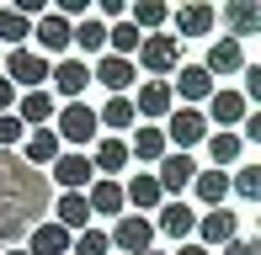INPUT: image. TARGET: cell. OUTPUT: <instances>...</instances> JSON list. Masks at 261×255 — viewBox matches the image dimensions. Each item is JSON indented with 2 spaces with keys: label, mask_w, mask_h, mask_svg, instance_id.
<instances>
[{
  "label": "cell",
  "mask_w": 261,
  "mask_h": 255,
  "mask_svg": "<svg viewBox=\"0 0 261 255\" xmlns=\"http://www.w3.org/2000/svg\"><path fill=\"white\" fill-rule=\"evenodd\" d=\"M203 69H208L213 80H219V75H240V69H245V48H240L234 38L208 43V59H203Z\"/></svg>",
  "instance_id": "cell-13"
},
{
  "label": "cell",
  "mask_w": 261,
  "mask_h": 255,
  "mask_svg": "<svg viewBox=\"0 0 261 255\" xmlns=\"http://www.w3.org/2000/svg\"><path fill=\"white\" fill-rule=\"evenodd\" d=\"M128 165V138H96L91 170H101V181H117V170Z\"/></svg>",
  "instance_id": "cell-19"
},
{
  "label": "cell",
  "mask_w": 261,
  "mask_h": 255,
  "mask_svg": "<svg viewBox=\"0 0 261 255\" xmlns=\"http://www.w3.org/2000/svg\"><path fill=\"white\" fill-rule=\"evenodd\" d=\"M86 207H91V218H123V181H91V192H86Z\"/></svg>",
  "instance_id": "cell-16"
},
{
  "label": "cell",
  "mask_w": 261,
  "mask_h": 255,
  "mask_svg": "<svg viewBox=\"0 0 261 255\" xmlns=\"http://www.w3.org/2000/svg\"><path fill=\"white\" fill-rule=\"evenodd\" d=\"M54 138L59 144H91V138H96V107L64 101V107L54 112Z\"/></svg>",
  "instance_id": "cell-1"
},
{
  "label": "cell",
  "mask_w": 261,
  "mask_h": 255,
  "mask_svg": "<svg viewBox=\"0 0 261 255\" xmlns=\"http://www.w3.org/2000/svg\"><path fill=\"white\" fill-rule=\"evenodd\" d=\"M208 154H213V165H234V160H240V133H213Z\"/></svg>",
  "instance_id": "cell-32"
},
{
  "label": "cell",
  "mask_w": 261,
  "mask_h": 255,
  "mask_svg": "<svg viewBox=\"0 0 261 255\" xmlns=\"http://www.w3.org/2000/svg\"><path fill=\"white\" fill-rule=\"evenodd\" d=\"M234 229H240V224H234V213L213 207V213L197 218V229H192V234H203V250H208V245H229V239H234Z\"/></svg>",
  "instance_id": "cell-23"
},
{
  "label": "cell",
  "mask_w": 261,
  "mask_h": 255,
  "mask_svg": "<svg viewBox=\"0 0 261 255\" xmlns=\"http://www.w3.org/2000/svg\"><path fill=\"white\" fill-rule=\"evenodd\" d=\"M112 245H107V234L101 229H80L75 239H69V255H107Z\"/></svg>",
  "instance_id": "cell-33"
},
{
  "label": "cell",
  "mask_w": 261,
  "mask_h": 255,
  "mask_svg": "<svg viewBox=\"0 0 261 255\" xmlns=\"http://www.w3.org/2000/svg\"><path fill=\"white\" fill-rule=\"evenodd\" d=\"M213 90H219V85H213V75L203 64H176V90H171V96H181V101L197 107V101H208Z\"/></svg>",
  "instance_id": "cell-8"
},
{
  "label": "cell",
  "mask_w": 261,
  "mask_h": 255,
  "mask_svg": "<svg viewBox=\"0 0 261 255\" xmlns=\"http://www.w3.org/2000/svg\"><path fill=\"white\" fill-rule=\"evenodd\" d=\"M107 245H117V250H128V255H144L149 245H155V224L139 218V213H123L112 224V234H107Z\"/></svg>",
  "instance_id": "cell-4"
},
{
  "label": "cell",
  "mask_w": 261,
  "mask_h": 255,
  "mask_svg": "<svg viewBox=\"0 0 261 255\" xmlns=\"http://www.w3.org/2000/svg\"><path fill=\"white\" fill-rule=\"evenodd\" d=\"M69 27H75V21L54 16V11H43V21L32 27V38H38V43H43L48 53H64V48H69ZM48 53H43V59H48Z\"/></svg>",
  "instance_id": "cell-24"
},
{
  "label": "cell",
  "mask_w": 261,
  "mask_h": 255,
  "mask_svg": "<svg viewBox=\"0 0 261 255\" xmlns=\"http://www.w3.org/2000/svg\"><path fill=\"white\" fill-rule=\"evenodd\" d=\"M139 27L134 21H112V27H107V53H112V59H134L139 53Z\"/></svg>",
  "instance_id": "cell-27"
},
{
  "label": "cell",
  "mask_w": 261,
  "mask_h": 255,
  "mask_svg": "<svg viewBox=\"0 0 261 255\" xmlns=\"http://www.w3.org/2000/svg\"><path fill=\"white\" fill-rule=\"evenodd\" d=\"M165 16H171L165 0H139L134 6V27H165Z\"/></svg>",
  "instance_id": "cell-34"
},
{
  "label": "cell",
  "mask_w": 261,
  "mask_h": 255,
  "mask_svg": "<svg viewBox=\"0 0 261 255\" xmlns=\"http://www.w3.org/2000/svg\"><path fill=\"white\" fill-rule=\"evenodd\" d=\"M160 133L176 138L181 149H192V144H203V138H208V117H203L197 107H181V112H171V122H165Z\"/></svg>",
  "instance_id": "cell-7"
},
{
  "label": "cell",
  "mask_w": 261,
  "mask_h": 255,
  "mask_svg": "<svg viewBox=\"0 0 261 255\" xmlns=\"http://www.w3.org/2000/svg\"><path fill=\"white\" fill-rule=\"evenodd\" d=\"M128 160H149V165H160V160H165V133H160V128H139L134 144H128Z\"/></svg>",
  "instance_id": "cell-28"
},
{
  "label": "cell",
  "mask_w": 261,
  "mask_h": 255,
  "mask_svg": "<svg viewBox=\"0 0 261 255\" xmlns=\"http://www.w3.org/2000/svg\"><path fill=\"white\" fill-rule=\"evenodd\" d=\"M229 186L240 192L245 202H261V165H240V176H234Z\"/></svg>",
  "instance_id": "cell-35"
},
{
  "label": "cell",
  "mask_w": 261,
  "mask_h": 255,
  "mask_svg": "<svg viewBox=\"0 0 261 255\" xmlns=\"http://www.w3.org/2000/svg\"><path fill=\"white\" fill-rule=\"evenodd\" d=\"M0 255H27V250H0Z\"/></svg>",
  "instance_id": "cell-41"
},
{
  "label": "cell",
  "mask_w": 261,
  "mask_h": 255,
  "mask_svg": "<svg viewBox=\"0 0 261 255\" xmlns=\"http://www.w3.org/2000/svg\"><path fill=\"white\" fill-rule=\"evenodd\" d=\"M69 229H59L54 218L48 224H32V234H27V255H69Z\"/></svg>",
  "instance_id": "cell-14"
},
{
  "label": "cell",
  "mask_w": 261,
  "mask_h": 255,
  "mask_svg": "<svg viewBox=\"0 0 261 255\" xmlns=\"http://www.w3.org/2000/svg\"><path fill=\"white\" fill-rule=\"evenodd\" d=\"M192 186H197V197H203L208 207H224V197H229V176H224V170H197Z\"/></svg>",
  "instance_id": "cell-29"
},
{
  "label": "cell",
  "mask_w": 261,
  "mask_h": 255,
  "mask_svg": "<svg viewBox=\"0 0 261 255\" xmlns=\"http://www.w3.org/2000/svg\"><path fill=\"white\" fill-rule=\"evenodd\" d=\"M123 202H134L139 213H155V207L165 202V197H160V186H155V176H149V170H139V176L123 186Z\"/></svg>",
  "instance_id": "cell-25"
},
{
  "label": "cell",
  "mask_w": 261,
  "mask_h": 255,
  "mask_svg": "<svg viewBox=\"0 0 261 255\" xmlns=\"http://www.w3.org/2000/svg\"><path fill=\"white\" fill-rule=\"evenodd\" d=\"M240 75H245V90H240V96H245V107H251V101H261V64H245Z\"/></svg>",
  "instance_id": "cell-37"
},
{
  "label": "cell",
  "mask_w": 261,
  "mask_h": 255,
  "mask_svg": "<svg viewBox=\"0 0 261 255\" xmlns=\"http://www.w3.org/2000/svg\"><path fill=\"white\" fill-rule=\"evenodd\" d=\"M213 21H219V11L203 6V0H192V6H181V11H176V32H181V38H208V32H213Z\"/></svg>",
  "instance_id": "cell-20"
},
{
  "label": "cell",
  "mask_w": 261,
  "mask_h": 255,
  "mask_svg": "<svg viewBox=\"0 0 261 255\" xmlns=\"http://www.w3.org/2000/svg\"><path fill=\"white\" fill-rule=\"evenodd\" d=\"M6 80L16 90H48V59L32 48H11L6 53Z\"/></svg>",
  "instance_id": "cell-2"
},
{
  "label": "cell",
  "mask_w": 261,
  "mask_h": 255,
  "mask_svg": "<svg viewBox=\"0 0 261 255\" xmlns=\"http://www.w3.org/2000/svg\"><path fill=\"white\" fill-rule=\"evenodd\" d=\"M155 213H160V218H155V229H160L165 239H187V234L197 229V213H192L187 202H160Z\"/></svg>",
  "instance_id": "cell-17"
},
{
  "label": "cell",
  "mask_w": 261,
  "mask_h": 255,
  "mask_svg": "<svg viewBox=\"0 0 261 255\" xmlns=\"http://www.w3.org/2000/svg\"><path fill=\"white\" fill-rule=\"evenodd\" d=\"M134 122V101L128 96H107V107L96 112V128H128Z\"/></svg>",
  "instance_id": "cell-30"
},
{
  "label": "cell",
  "mask_w": 261,
  "mask_h": 255,
  "mask_svg": "<svg viewBox=\"0 0 261 255\" xmlns=\"http://www.w3.org/2000/svg\"><path fill=\"white\" fill-rule=\"evenodd\" d=\"M91 80H96V85H107L112 96H123V90L134 85V59H112V53H101V59L91 64Z\"/></svg>",
  "instance_id": "cell-11"
},
{
  "label": "cell",
  "mask_w": 261,
  "mask_h": 255,
  "mask_svg": "<svg viewBox=\"0 0 261 255\" xmlns=\"http://www.w3.org/2000/svg\"><path fill=\"white\" fill-rule=\"evenodd\" d=\"M32 38V21L16 16L11 6H0V43H27Z\"/></svg>",
  "instance_id": "cell-31"
},
{
  "label": "cell",
  "mask_w": 261,
  "mask_h": 255,
  "mask_svg": "<svg viewBox=\"0 0 261 255\" xmlns=\"http://www.w3.org/2000/svg\"><path fill=\"white\" fill-rule=\"evenodd\" d=\"M144 255H160V250H144Z\"/></svg>",
  "instance_id": "cell-42"
},
{
  "label": "cell",
  "mask_w": 261,
  "mask_h": 255,
  "mask_svg": "<svg viewBox=\"0 0 261 255\" xmlns=\"http://www.w3.org/2000/svg\"><path fill=\"white\" fill-rule=\"evenodd\" d=\"M176 255H208L203 245H181V250H176Z\"/></svg>",
  "instance_id": "cell-40"
},
{
  "label": "cell",
  "mask_w": 261,
  "mask_h": 255,
  "mask_svg": "<svg viewBox=\"0 0 261 255\" xmlns=\"http://www.w3.org/2000/svg\"><path fill=\"white\" fill-rule=\"evenodd\" d=\"M54 112H59V107H54V96H48V90H21V96H16V107H11V117H16L21 128H43Z\"/></svg>",
  "instance_id": "cell-10"
},
{
  "label": "cell",
  "mask_w": 261,
  "mask_h": 255,
  "mask_svg": "<svg viewBox=\"0 0 261 255\" xmlns=\"http://www.w3.org/2000/svg\"><path fill=\"white\" fill-rule=\"evenodd\" d=\"M192 176H197L192 154H165V160H160V170H155V186H160V197L181 202V192L192 186Z\"/></svg>",
  "instance_id": "cell-5"
},
{
  "label": "cell",
  "mask_w": 261,
  "mask_h": 255,
  "mask_svg": "<svg viewBox=\"0 0 261 255\" xmlns=\"http://www.w3.org/2000/svg\"><path fill=\"white\" fill-rule=\"evenodd\" d=\"M224 255H261V239H240L234 234L229 245H224Z\"/></svg>",
  "instance_id": "cell-38"
},
{
  "label": "cell",
  "mask_w": 261,
  "mask_h": 255,
  "mask_svg": "<svg viewBox=\"0 0 261 255\" xmlns=\"http://www.w3.org/2000/svg\"><path fill=\"white\" fill-rule=\"evenodd\" d=\"M203 117H213L219 128H240L245 117H251V107H245V96H240V90H213Z\"/></svg>",
  "instance_id": "cell-9"
},
{
  "label": "cell",
  "mask_w": 261,
  "mask_h": 255,
  "mask_svg": "<svg viewBox=\"0 0 261 255\" xmlns=\"http://www.w3.org/2000/svg\"><path fill=\"white\" fill-rule=\"evenodd\" d=\"M224 21H229V38H251V32H261V6L256 0H229L224 6Z\"/></svg>",
  "instance_id": "cell-22"
},
{
  "label": "cell",
  "mask_w": 261,
  "mask_h": 255,
  "mask_svg": "<svg viewBox=\"0 0 261 255\" xmlns=\"http://www.w3.org/2000/svg\"><path fill=\"white\" fill-rule=\"evenodd\" d=\"M139 64H144L155 80H165L176 64H181V43H176L171 32H149V38L139 43Z\"/></svg>",
  "instance_id": "cell-3"
},
{
  "label": "cell",
  "mask_w": 261,
  "mask_h": 255,
  "mask_svg": "<svg viewBox=\"0 0 261 255\" xmlns=\"http://www.w3.org/2000/svg\"><path fill=\"white\" fill-rule=\"evenodd\" d=\"M171 107H176V96L165 80H144L134 96V112H144V117H171Z\"/></svg>",
  "instance_id": "cell-18"
},
{
  "label": "cell",
  "mask_w": 261,
  "mask_h": 255,
  "mask_svg": "<svg viewBox=\"0 0 261 255\" xmlns=\"http://www.w3.org/2000/svg\"><path fill=\"white\" fill-rule=\"evenodd\" d=\"M48 176H54L64 192H86V186H91V154H59L54 165H48Z\"/></svg>",
  "instance_id": "cell-12"
},
{
  "label": "cell",
  "mask_w": 261,
  "mask_h": 255,
  "mask_svg": "<svg viewBox=\"0 0 261 255\" xmlns=\"http://www.w3.org/2000/svg\"><path fill=\"white\" fill-rule=\"evenodd\" d=\"M48 80H54V90L64 101H80L86 96V85H91V64L86 59H59L54 69H48Z\"/></svg>",
  "instance_id": "cell-6"
},
{
  "label": "cell",
  "mask_w": 261,
  "mask_h": 255,
  "mask_svg": "<svg viewBox=\"0 0 261 255\" xmlns=\"http://www.w3.org/2000/svg\"><path fill=\"white\" fill-rule=\"evenodd\" d=\"M11 107H16V85H11V80L6 75H0V117H6V112Z\"/></svg>",
  "instance_id": "cell-39"
},
{
  "label": "cell",
  "mask_w": 261,
  "mask_h": 255,
  "mask_svg": "<svg viewBox=\"0 0 261 255\" xmlns=\"http://www.w3.org/2000/svg\"><path fill=\"white\" fill-rule=\"evenodd\" d=\"M69 48H86V53H107V27L96 16H86V21H75V27H69Z\"/></svg>",
  "instance_id": "cell-26"
},
{
  "label": "cell",
  "mask_w": 261,
  "mask_h": 255,
  "mask_svg": "<svg viewBox=\"0 0 261 255\" xmlns=\"http://www.w3.org/2000/svg\"><path fill=\"white\" fill-rule=\"evenodd\" d=\"M21 138H27V128H21V122L11 117V112H6V117H0V149H11V144H21Z\"/></svg>",
  "instance_id": "cell-36"
},
{
  "label": "cell",
  "mask_w": 261,
  "mask_h": 255,
  "mask_svg": "<svg viewBox=\"0 0 261 255\" xmlns=\"http://www.w3.org/2000/svg\"><path fill=\"white\" fill-rule=\"evenodd\" d=\"M54 224H59V229H69V234L91 229V207H86V192H59V202H54Z\"/></svg>",
  "instance_id": "cell-15"
},
{
  "label": "cell",
  "mask_w": 261,
  "mask_h": 255,
  "mask_svg": "<svg viewBox=\"0 0 261 255\" xmlns=\"http://www.w3.org/2000/svg\"><path fill=\"white\" fill-rule=\"evenodd\" d=\"M21 144H27V165H32V170L54 165V160L64 154V144H59V138H54V128H32V133L21 138Z\"/></svg>",
  "instance_id": "cell-21"
}]
</instances>
